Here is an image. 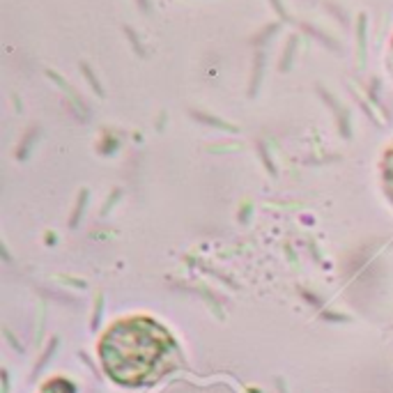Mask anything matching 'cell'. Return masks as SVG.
Segmentation results:
<instances>
[{"mask_svg":"<svg viewBox=\"0 0 393 393\" xmlns=\"http://www.w3.org/2000/svg\"><path fill=\"white\" fill-rule=\"evenodd\" d=\"M391 55H393V46H391Z\"/></svg>","mask_w":393,"mask_h":393,"instance_id":"cell-3","label":"cell"},{"mask_svg":"<svg viewBox=\"0 0 393 393\" xmlns=\"http://www.w3.org/2000/svg\"><path fill=\"white\" fill-rule=\"evenodd\" d=\"M384 184H386L389 196L393 198V150L386 154V159H384Z\"/></svg>","mask_w":393,"mask_h":393,"instance_id":"cell-2","label":"cell"},{"mask_svg":"<svg viewBox=\"0 0 393 393\" xmlns=\"http://www.w3.org/2000/svg\"><path fill=\"white\" fill-rule=\"evenodd\" d=\"M173 354V338L150 318L120 320L99 343V356L106 372L124 386L157 382L168 372Z\"/></svg>","mask_w":393,"mask_h":393,"instance_id":"cell-1","label":"cell"}]
</instances>
